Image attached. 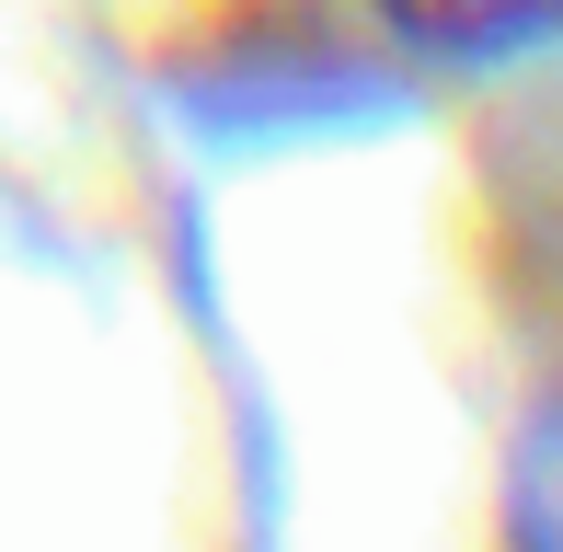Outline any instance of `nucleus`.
<instances>
[{"instance_id": "f257e3e1", "label": "nucleus", "mask_w": 563, "mask_h": 552, "mask_svg": "<svg viewBox=\"0 0 563 552\" xmlns=\"http://www.w3.org/2000/svg\"><path fill=\"white\" fill-rule=\"evenodd\" d=\"M379 12L438 35V46H529L563 23V0H379Z\"/></svg>"}]
</instances>
